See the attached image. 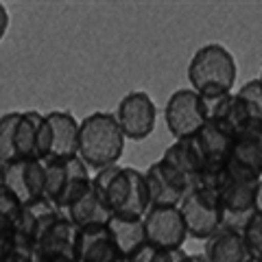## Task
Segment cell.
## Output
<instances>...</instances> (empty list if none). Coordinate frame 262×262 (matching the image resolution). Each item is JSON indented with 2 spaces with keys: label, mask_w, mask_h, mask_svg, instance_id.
I'll return each instance as SVG.
<instances>
[{
  "label": "cell",
  "mask_w": 262,
  "mask_h": 262,
  "mask_svg": "<svg viewBox=\"0 0 262 262\" xmlns=\"http://www.w3.org/2000/svg\"><path fill=\"white\" fill-rule=\"evenodd\" d=\"M63 216L75 227L83 229V227H94V225H107L110 210H107V203H105L103 192L92 182L88 190L63 212Z\"/></svg>",
  "instance_id": "cell-15"
},
{
  "label": "cell",
  "mask_w": 262,
  "mask_h": 262,
  "mask_svg": "<svg viewBox=\"0 0 262 262\" xmlns=\"http://www.w3.org/2000/svg\"><path fill=\"white\" fill-rule=\"evenodd\" d=\"M179 212H182L188 238H192V241L206 243L219 227H223L221 203H219L216 192L194 188V190L179 203Z\"/></svg>",
  "instance_id": "cell-6"
},
{
  "label": "cell",
  "mask_w": 262,
  "mask_h": 262,
  "mask_svg": "<svg viewBox=\"0 0 262 262\" xmlns=\"http://www.w3.org/2000/svg\"><path fill=\"white\" fill-rule=\"evenodd\" d=\"M5 188V162L0 160V190Z\"/></svg>",
  "instance_id": "cell-33"
},
{
  "label": "cell",
  "mask_w": 262,
  "mask_h": 262,
  "mask_svg": "<svg viewBox=\"0 0 262 262\" xmlns=\"http://www.w3.org/2000/svg\"><path fill=\"white\" fill-rule=\"evenodd\" d=\"M9 22H11V18H9V9L0 3V42H3V37L7 35V31H9Z\"/></svg>",
  "instance_id": "cell-29"
},
{
  "label": "cell",
  "mask_w": 262,
  "mask_h": 262,
  "mask_svg": "<svg viewBox=\"0 0 262 262\" xmlns=\"http://www.w3.org/2000/svg\"><path fill=\"white\" fill-rule=\"evenodd\" d=\"M116 120L127 140L142 142L155 131L158 107H155L153 98L146 92L134 90V92H129L120 98L116 107Z\"/></svg>",
  "instance_id": "cell-8"
},
{
  "label": "cell",
  "mask_w": 262,
  "mask_h": 262,
  "mask_svg": "<svg viewBox=\"0 0 262 262\" xmlns=\"http://www.w3.org/2000/svg\"><path fill=\"white\" fill-rule=\"evenodd\" d=\"M125 140L116 114L112 112H94L79 120V158L94 173L116 166L125 151Z\"/></svg>",
  "instance_id": "cell-2"
},
{
  "label": "cell",
  "mask_w": 262,
  "mask_h": 262,
  "mask_svg": "<svg viewBox=\"0 0 262 262\" xmlns=\"http://www.w3.org/2000/svg\"><path fill=\"white\" fill-rule=\"evenodd\" d=\"M251 262H258V260H251Z\"/></svg>",
  "instance_id": "cell-36"
},
{
  "label": "cell",
  "mask_w": 262,
  "mask_h": 262,
  "mask_svg": "<svg viewBox=\"0 0 262 262\" xmlns=\"http://www.w3.org/2000/svg\"><path fill=\"white\" fill-rule=\"evenodd\" d=\"M144 179L149 186L151 206H179L196 188L190 177L179 173L162 158L144 170Z\"/></svg>",
  "instance_id": "cell-9"
},
{
  "label": "cell",
  "mask_w": 262,
  "mask_h": 262,
  "mask_svg": "<svg viewBox=\"0 0 262 262\" xmlns=\"http://www.w3.org/2000/svg\"><path fill=\"white\" fill-rule=\"evenodd\" d=\"M77 236H79V227H75L61 214L46 229L42 241L37 243V256H70V258H75Z\"/></svg>",
  "instance_id": "cell-18"
},
{
  "label": "cell",
  "mask_w": 262,
  "mask_h": 262,
  "mask_svg": "<svg viewBox=\"0 0 262 262\" xmlns=\"http://www.w3.org/2000/svg\"><path fill=\"white\" fill-rule=\"evenodd\" d=\"M236 77L238 66L223 44H203L188 63V81L199 96L232 94Z\"/></svg>",
  "instance_id": "cell-3"
},
{
  "label": "cell",
  "mask_w": 262,
  "mask_h": 262,
  "mask_svg": "<svg viewBox=\"0 0 262 262\" xmlns=\"http://www.w3.org/2000/svg\"><path fill=\"white\" fill-rule=\"evenodd\" d=\"M122 262H134V260H131V258H125V260H122Z\"/></svg>",
  "instance_id": "cell-35"
},
{
  "label": "cell",
  "mask_w": 262,
  "mask_h": 262,
  "mask_svg": "<svg viewBox=\"0 0 262 262\" xmlns=\"http://www.w3.org/2000/svg\"><path fill=\"white\" fill-rule=\"evenodd\" d=\"M182 262H208V260H206L203 253H188L186 251V256L182 258Z\"/></svg>",
  "instance_id": "cell-32"
},
{
  "label": "cell",
  "mask_w": 262,
  "mask_h": 262,
  "mask_svg": "<svg viewBox=\"0 0 262 262\" xmlns=\"http://www.w3.org/2000/svg\"><path fill=\"white\" fill-rule=\"evenodd\" d=\"M44 114L37 110L20 112V118L15 122L13 131V153L18 160H37V136L42 127Z\"/></svg>",
  "instance_id": "cell-19"
},
{
  "label": "cell",
  "mask_w": 262,
  "mask_h": 262,
  "mask_svg": "<svg viewBox=\"0 0 262 262\" xmlns=\"http://www.w3.org/2000/svg\"><path fill=\"white\" fill-rule=\"evenodd\" d=\"M184 256H186L184 249L166 251V249H155L146 243L142 249H138L134 256H131V260L134 262H182Z\"/></svg>",
  "instance_id": "cell-28"
},
{
  "label": "cell",
  "mask_w": 262,
  "mask_h": 262,
  "mask_svg": "<svg viewBox=\"0 0 262 262\" xmlns=\"http://www.w3.org/2000/svg\"><path fill=\"white\" fill-rule=\"evenodd\" d=\"M229 179L260 182L262 179V122H247L234 136V144L225 160Z\"/></svg>",
  "instance_id": "cell-5"
},
{
  "label": "cell",
  "mask_w": 262,
  "mask_h": 262,
  "mask_svg": "<svg viewBox=\"0 0 262 262\" xmlns=\"http://www.w3.org/2000/svg\"><path fill=\"white\" fill-rule=\"evenodd\" d=\"M92 182L103 192L110 216L120 219H142L151 208L149 186L144 179V170L134 166H107L96 170Z\"/></svg>",
  "instance_id": "cell-1"
},
{
  "label": "cell",
  "mask_w": 262,
  "mask_h": 262,
  "mask_svg": "<svg viewBox=\"0 0 262 262\" xmlns=\"http://www.w3.org/2000/svg\"><path fill=\"white\" fill-rule=\"evenodd\" d=\"M20 118V112H7L0 116V160L5 164L15 162L13 153V131L15 122Z\"/></svg>",
  "instance_id": "cell-25"
},
{
  "label": "cell",
  "mask_w": 262,
  "mask_h": 262,
  "mask_svg": "<svg viewBox=\"0 0 262 262\" xmlns=\"http://www.w3.org/2000/svg\"><path fill=\"white\" fill-rule=\"evenodd\" d=\"M164 122L175 140L194 136L206 122L201 112V98L192 88H179L164 105Z\"/></svg>",
  "instance_id": "cell-10"
},
{
  "label": "cell",
  "mask_w": 262,
  "mask_h": 262,
  "mask_svg": "<svg viewBox=\"0 0 262 262\" xmlns=\"http://www.w3.org/2000/svg\"><path fill=\"white\" fill-rule=\"evenodd\" d=\"M107 232L116 243L118 251L125 258H131L138 249L146 245V234H144V221L142 219H120V216H110L107 221Z\"/></svg>",
  "instance_id": "cell-20"
},
{
  "label": "cell",
  "mask_w": 262,
  "mask_h": 262,
  "mask_svg": "<svg viewBox=\"0 0 262 262\" xmlns=\"http://www.w3.org/2000/svg\"><path fill=\"white\" fill-rule=\"evenodd\" d=\"M59 216H61V212L46 199L22 203L20 219H18V225H15V234H20L22 238H27L29 243H33L37 247V243L42 241L46 229Z\"/></svg>",
  "instance_id": "cell-14"
},
{
  "label": "cell",
  "mask_w": 262,
  "mask_h": 262,
  "mask_svg": "<svg viewBox=\"0 0 262 262\" xmlns=\"http://www.w3.org/2000/svg\"><path fill=\"white\" fill-rule=\"evenodd\" d=\"M75 258L77 262H122L125 260V256L118 251L116 243L110 236L107 225L79 229Z\"/></svg>",
  "instance_id": "cell-13"
},
{
  "label": "cell",
  "mask_w": 262,
  "mask_h": 262,
  "mask_svg": "<svg viewBox=\"0 0 262 262\" xmlns=\"http://www.w3.org/2000/svg\"><path fill=\"white\" fill-rule=\"evenodd\" d=\"M258 79H260V83H262V66H260V77Z\"/></svg>",
  "instance_id": "cell-34"
},
{
  "label": "cell",
  "mask_w": 262,
  "mask_h": 262,
  "mask_svg": "<svg viewBox=\"0 0 262 262\" xmlns=\"http://www.w3.org/2000/svg\"><path fill=\"white\" fill-rule=\"evenodd\" d=\"M5 188L22 203L44 199L46 194V162L18 160L5 164Z\"/></svg>",
  "instance_id": "cell-11"
},
{
  "label": "cell",
  "mask_w": 262,
  "mask_h": 262,
  "mask_svg": "<svg viewBox=\"0 0 262 262\" xmlns=\"http://www.w3.org/2000/svg\"><path fill=\"white\" fill-rule=\"evenodd\" d=\"M37 262H77L70 256H37Z\"/></svg>",
  "instance_id": "cell-30"
},
{
  "label": "cell",
  "mask_w": 262,
  "mask_h": 262,
  "mask_svg": "<svg viewBox=\"0 0 262 262\" xmlns=\"http://www.w3.org/2000/svg\"><path fill=\"white\" fill-rule=\"evenodd\" d=\"M63 184H66V160L63 162H46V194H44V199L55 206L63 190Z\"/></svg>",
  "instance_id": "cell-27"
},
{
  "label": "cell",
  "mask_w": 262,
  "mask_h": 262,
  "mask_svg": "<svg viewBox=\"0 0 262 262\" xmlns=\"http://www.w3.org/2000/svg\"><path fill=\"white\" fill-rule=\"evenodd\" d=\"M146 243L155 249H184L188 232L179 206H151L142 216Z\"/></svg>",
  "instance_id": "cell-7"
},
{
  "label": "cell",
  "mask_w": 262,
  "mask_h": 262,
  "mask_svg": "<svg viewBox=\"0 0 262 262\" xmlns=\"http://www.w3.org/2000/svg\"><path fill=\"white\" fill-rule=\"evenodd\" d=\"M79 155V120L70 112L53 110L44 114L37 136V160L63 162Z\"/></svg>",
  "instance_id": "cell-4"
},
{
  "label": "cell",
  "mask_w": 262,
  "mask_h": 262,
  "mask_svg": "<svg viewBox=\"0 0 262 262\" xmlns=\"http://www.w3.org/2000/svg\"><path fill=\"white\" fill-rule=\"evenodd\" d=\"M203 256L208 262H251L243 234L232 227H219L206 241Z\"/></svg>",
  "instance_id": "cell-16"
},
{
  "label": "cell",
  "mask_w": 262,
  "mask_h": 262,
  "mask_svg": "<svg viewBox=\"0 0 262 262\" xmlns=\"http://www.w3.org/2000/svg\"><path fill=\"white\" fill-rule=\"evenodd\" d=\"M0 262H37V247L20 234H13L0 247Z\"/></svg>",
  "instance_id": "cell-24"
},
{
  "label": "cell",
  "mask_w": 262,
  "mask_h": 262,
  "mask_svg": "<svg viewBox=\"0 0 262 262\" xmlns=\"http://www.w3.org/2000/svg\"><path fill=\"white\" fill-rule=\"evenodd\" d=\"M256 184L258 182H241V179L227 177V184L219 192L223 227H232L241 232L247 225V221L256 214V206H253Z\"/></svg>",
  "instance_id": "cell-12"
},
{
  "label": "cell",
  "mask_w": 262,
  "mask_h": 262,
  "mask_svg": "<svg viewBox=\"0 0 262 262\" xmlns=\"http://www.w3.org/2000/svg\"><path fill=\"white\" fill-rule=\"evenodd\" d=\"M194 136H196V142L201 146V153L206 158L208 166L225 164V160L229 158V151H232L234 136H236L232 129L223 125V122L206 120Z\"/></svg>",
  "instance_id": "cell-17"
},
{
  "label": "cell",
  "mask_w": 262,
  "mask_h": 262,
  "mask_svg": "<svg viewBox=\"0 0 262 262\" xmlns=\"http://www.w3.org/2000/svg\"><path fill=\"white\" fill-rule=\"evenodd\" d=\"M243 234V241L247 245V251L253 260L262 262V212H256L249 221L247 225L241 229Z\"/></svg>",
  "instance_id": "cell-26"
},
{
  "label": "cell",
  "mask_w": 262,
  "mask_h": 262,
  "mask_svg": "<svg viewBox=\"0 0 262 262\" xmlns=\"http://www.w3.org/2000/svg\"><path fill=\"white\" fill-rule=\"evenodd\" d=\"M241 107L249 122H262V83L260 79H251L236 90Z\"/></svg>",
  "instance_id": "cell-23"
},
{
  "label": "cell",
  "mask_w": 262,
  "mask_h": 262,
  "mask_svg": "<svg viewBox=\"0 0 262 262\" xmlns=\"http://www.w3.org/2000/svg\"><path fill=\"white\" fill-rule=\"evenodd\" d=\"M20 210H22V201L15 194H11L7 188H3L0 190V247L9 236L15 234Z\"/></svg>",
  "instance_id": "cell-22"
},
{
  "label": "cell",
  "mask_w": 262,
  "mask_h": 262,
  "mask_svg": "<svg viewBox=\"0 0 262 262\" xmlns=\"http://www.w3.org/2000/svg\"><path fill=\"white\" fill-rule=\"evenodd\" d=\"M90 184H92V175H90V168L83 164V160H81L79 155L66 160V184H63L59 199L55 203V208L63 214V212L88 190Z\"/></svg>",
  "instance_id": "cell-21"
},
{
  "label": "cell",
  "mask_w": 262,
  "mask_h": 262,
  "mask_svg": "<svg viewBox=\"0 0 262 262\" xmlns=\"http://www.w3.org/2000/svg\"><path fill=\"white\" fill-rule=\"evenodd\" d=\"M253 206H256V212H262V179L256 184V194H253Z\"/></svg>",
  "instance_id": "cell-31"
}]
</instances>
